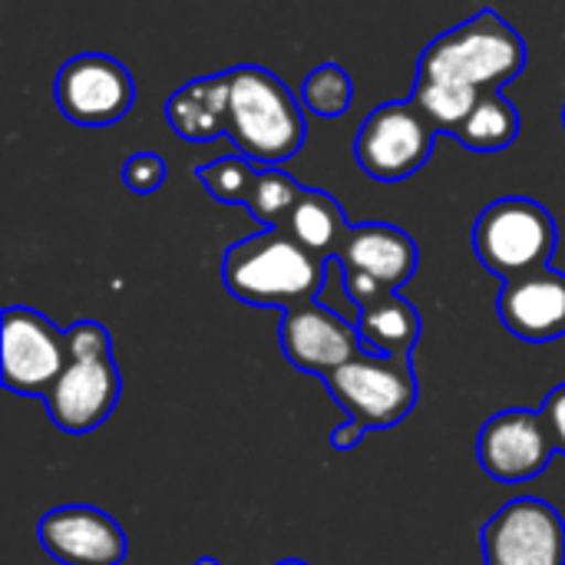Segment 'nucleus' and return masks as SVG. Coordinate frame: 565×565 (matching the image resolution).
I'll use <instances>...</instances> for the list:
<instances>
[{"mask_svg":"<svg viewBox=\"0 0 565 565\" xmlns=\"http://www.w3.org/2000/svg\"><path fill=\"white\" fill-rule=\"evenodd\" d=\"M36 540L60 565H119L126 559L122 526L96 507H56L36 523Z\"/></svg>","mask_w":565,"mask_h":565,"instance_id":"nucleus-13","label":"nucleus"},{"mask_svg":"<svg viewBox=\"0 0 565 565\" xmlns=\"http://www.w3.org/2000/svg\"><path fill=\"white\" fill-rule=\"evenodd\" d=\"M122 182H126L129 192H139V195L156 192L166 182V162H162V156H156V152H136V156H129L126 166H122Z\"/></svg>","mask_w":565,"mask_h":565,"instance_id":"nucleus-24","label":"nucleus"},{"mask_svg":"<svg viewBox=\"0 0 565 565\" xmlns=\"http://www.w3.org/2000/svg\"><path fill=\"white\" fill-rule=\"evenodd\" d=\"M334 262L341 271L364 275L384 291H401L417 271V245L391 222H364L351 225Z\"/></svg>","mask_w":565,"mask_h":565,"instance_id":"nucleus-15","label":"nucleus"},{"mask_svg":"<svg viewBox=\"0 0 565 565\" xmlns=\"http://www.w3.org/2000/svg\"><path fill=\"white\" fill-rule=\"evenodd\" d=\"M540 411H543V420H546V427H550V437H553L556 454H563L565 457V384L553 387V391L546 394V401H543Z\"/></svg>","mask_w":565,"mask_h":565,"instance_id":"nucleus-26","label":"nucleus"},{"mask_svg":"<svg viewBox=\"0 0 565 565\" xmlns=\"http://www.w3.org/2000/svg\"><path fill=\"white\" fill-rule=\"evenodd\" d=\"M195 565H222V563H218V559H212V556H202Z\"/></svg>","mask_w":565,"mask_h":565,"instance_id":"nucleus-28","label":"nucleus"},{"mask_svg":"<svg viewBox=\"0 0 565 565\" xmlns=\"http://www.w3.org/2000/svg\"><path fill=\"white\" fill-rule=\"evenodd\" d=\"M328 394L344 407V417L367 430H387L407 420L417 404V374L411 358L361 351L324 377Z\"/></svg>","mask_w":565,"mask_h":565,"instance_id":"nucleus-5","label":"nucleus"},{"mask_svg":"<svg viewBox=\"0 0 565 565\" xmlns=\"http://www.w3.org/2000/svg\"><path fill=\"white\" fill-rule=\"evenodd\" d=\"M66 331L33 308H7L0 321V377L10 394L46 397L63 374Z\"/></svg>","mask_w":565,"mask_h":565,"instance_id":"nucleus-7","label":"nucleus"},{"mask_svg":"<svg viewBox=\"0 0 565 565\" xmlns=\"http://www.w3.org/2000/svg\"><path fill=\"white\" fill-rule=\"evenodd\" d=\"M119 367L113 354L99 358H70L56 384L46 391V417L63 430V434H89L119 404Z\"/></svg>","mask_w":565,"mask_h":565,"instance_id":"nucleus-11","label":"nucleus"},{"mask_svg":"<svg viewBox=\"0 0 565 565\" xmlns=\"http://www.w3.org/2000/svg\"><path fill=\"white\" fill-rule=\"evenodd\" d=\"M301 192H305V185L295 175L281 172L278 166H268V169H258V179H255L245 205L262 225H285V218L291 215Z\"/></svg>","mask_w":565,"mask_h":565,"instance_id":"nucleus-22","label":"nucleus"},{"mask_svg":"<svg viewBox=\"0 0 565 565\" xmlns=\"http://www.w3.org/2000/svg\"><path fill=\"white\" fill-rule=\"evenodd\" d=\"M281 351L291 367L328 377L331 371L358 358L364 344L358 324L344 321L338 311L315 298L281 311Z\"/></svg>","mask_w":565,"mask_h":565,"instance_id":"nucleus-12","label":"nucleus"},{"mask_svg":"<svg viewBox=\"0 0 565 565\" xmlns=\"http://www.w3.org/2000/svg\"><path fill=\"white\" fill-rule=\"evenodd\" d=\"M487 565H565L563 513L536 497H520L483 526Z\"/></svg>","mask_w":565,"mask_h":565,"instance_id":"nucleus-8","label":"nucleus"},{"mask_svg":"<svg viewBox=\"0 0 565 565\" xmlns=\"http://www.w3.org/2000/svg\"><path fill=\"white\" fill-rule=\"evenodd\" d=\"M414 103L430 116V122L440 132H457V126L470 116V109L477 106V99L483 93L460 86V83H447V79H430V76H417L414 79Z\"/></svg>","mask_w":565,"mask_h":565,"instance_id":"nucleus-20","label":"nucleus"},{"mask_svg":"<svg viewBox=\"0 0 565 565\" xmlns=\"http://www.w3.org/2000/svg\"><path fill=\"white\" fill-rule=\"evenodd\" d=\"M195 175L212 199H218L225 205H245L252 195V185L258 179V166L238 152V156H222L215 162L199 166Z\"/></svg>","mask_w":565,"mask_h":565,"instance_id":"nucleus-23","label":"nucleus"},{"mask_svg":"<svg viewBox=\"0 0 565 565\" xmlns=\"http://www.w3.org/2000/svg\"><path fill=\"white\" fill-rule=\"evenodd\" d=\"M437 136L440 129L414 103V96L394 99L364 116L354 139V159L371 179L401 182L427 166Z\"/></svg>","mask_w":565,"mask_h":565,"instance_id":"nucleus-6","label":"nucleus"},{"mask_svg":"<svg viewBox=\"0 0 565 565\" xmlns=\"http://www.w3.org/2000/svg\"><path fill=\"white\" fill-rule=\"evenodd\" d=\"M301 103L308 113L321 116V119H334L344 116L354 103V79L344 66L338 63H321L315 66L305 83H301Z\"/></svg>","mask_w":565,"mask_h":565,"instance_id":"nucleus-21","label":"nucleus"},{"mask_svg":"<svg viewBox=\"0 0 565 565\" xmlns=\"http://www.w3.org/2000/svg\"><path fill=\"white\" fill-rule=\"evenodd\" d=\"M228 93H232L228 70L215 76H199L169 96L166 119L175 129V136L189 142H209L222 136L228 126Z\"/></svg>","mask_w":565,"mask_h":565,"instance_id":"nucleus-16","label":"nucleus"},{"mask_svg":"<svg viewBox=\"0 0 565 565\" xmlns=\"http://www.w3.org/2000/svg\"><path fill=\"white\" fill-rule=\"evenodd\" d=\"M553 437L543 420V411L513 407L490 417L477 437V457L487 477L497 483H526L536 480L553 463Z\"/></svg>","mask_w":565,"mask_h":565,"instance_id":"nucleus-10","label":"nucleus"},{"mask_svg":"<svg viewBox=\"0 0 565 565\" xmlns=\"http://www.w3.org/2000/svg\"><path fill=\"white\" fill-rule=\"evenodd\" d=\"M228 126L225 136L258 169L281 166L305 146V103L271 70L245 63L228 70Z\"/></svg>","mask_w":565,"mask_h":565,"instance_id":"nucleus-2","label":"nucleus"},{"mask_svg":"<svg viewBox=\"0 0 565 565\" xmlns=\"http://www.w3.org/2000/svg\"><path fill=\"white\" fill-rule=\"evenodd\" d=\"M371 430L364 427V424H358V420H344V424H338L334 430H331V447L334 450H354L364 437H367Z\"/></svg>","mask_w":565,"mask_h":565,"instance_id":"nucleus-27","label":"nucleus"},{"mask_svg":"<svg viewBox=\"0 0 565 565\" xmlns=\"http://www.w3.org/2000/svg\"><path fill=\"white\" fill-rule=\"evenodd\" d=\"M497 315L520 341L550 344L565 338V271L546 265L503 281L497 295Z\"/></svg>","mask_w":565,"mask_h":565,"instance_id":"nucleus-14","label":"nucleus"},{"mask_svg":"<svg viewBox=\"0 0 565 565\" xmlns=\"http://www.w3.org/2000/svg\"><path fill=\"white\" fill-rule=\"evenodd\" d=\"M328 262L311 255L288 228L265 225L235 242L222 258V281L232 298L252 308H295L324 288Z\"/></svg>","mask_w":565,"mask_h":565,"instance_id":"nucleus-1","label":"nucleus"},{"mask_svg":"<svg viewBox=\"0 0 565 565\" xmlns=\"http://www.w3.org/2000/svg\"><path fill=\"white\" fill-rule=\"evenodd\" d=\"M454 136L473 152H500L513 146V139L520 136V113L503 96V89L483 93Z\"/></svg>","mask_w":565,"mask_h":565,"instance_id":"nucleus-19","label":"nucleus"},{"mask_svg":"<svg viewBox=\"0 0 565 565\" xmlns=\"http://www.w3.org/2000/svg\"><path fill=\"white\" fill-rule=\"evenodd\" d=\"M523 36L497 10H480L424 46L417 60V76L460 83L477 93H493L510 86L523 73Z\"/></svg>","mask_w":565,"mask_h":565,"instance_id":"nucleus-3","label":"nucleus"},{"mask_svg":"<svg viewBox=\"0 0 565 565\" xmlns=\"http://www.w3.org/2000/svg\"><path fill=\"white\" fill-rule=\"evenodd\" d=\"M354 324H358L364 351H371V354L411 358V351L420 338V315L401 291H387V295L361 305Z\"/></svg>","mask_w":565,"mask_h":565,"instance_id":"nucleus-17","label":"nucleus"},{"mask_svg":"<svg viewBox=\"0 0 565 565\" xmlns=\"http://www.w3.org/2000/svg\"><path fill=\"white\" fill-rule=\"evenodd\" d=\"M278 565H308V563H301V559H281Z\"/></svg>","mask_w":565,"mask_h":565,"instance_id":"nucleus-29","label":"nucleus"},{"mask_svg":"<svg viewBox=\"0 0 565 565\" xmlns=\"http://www.w3.org/2000/svg\"><path fill=\"white\" fill-rule=\"evenodd\" d=\"M281 228H288L311 255L334 262L351 232V222L344 218V209L338 205L334 195L321 189H305Z\"/></svg>","mask_w":565,"mask_h":565,"instance_id":"nucleus-18","label":"nucleus"},{"mask_svg":"<svg viewBox=\"0 0 565 565\" xmlns=\"http://www.w3.org/2000/svg\"><path fill=\"white\" fill-rule=\"evenodd\" d=\"M60 113L76 126L119 122L136 103L129 70L106 53H79L66 60L53 83Z\"/></svg>","mask_w":565,"mask_h":565,"instance_id":"nucleus-9","label":"nucleus"},{"mask_svg":"<svg viewBox=\"0 0 565 565\" xmlns=\"http://www.w3.org/2000/svg\"><path fill=\"white\" fill-rule=\"evenodd\" d=\"M66 354L70 358H99L113 354V338L96 321H76L66 328Z\"/></svg>","mask_w":565,"mask_h":565,"instance_id":"nucleus-25","label":"nucleus"},{"mask_svg":"<svg viewBox=\"0 0 565 565\" xmlns=\"http://www.w3.org/2000/svg\"><path fill=\"white\" fill-rule=\"evenodd\" d=\"M556 218L546 205L526 195H507L490 202L473 225V252L480 265L500 281L546 268L556 255Z\"/></svg>","mask_w":565,"mask_h":565,"instance_id":"nucleus-4","label":"nucleus"}]
</instances>
